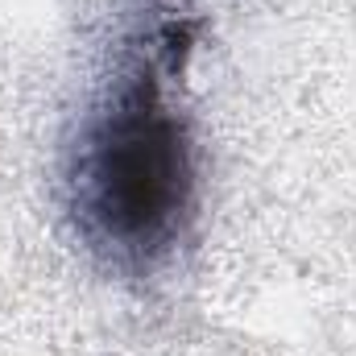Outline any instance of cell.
<instances>
[{"label": "cell", "instance_id": "1", "mask_svg": "<svg viewBox=\"0 0 356 356\" xmlns=\"http://www.w3.org/2000/svg\"><path fill=\"white\" fill-rule=\"evenodd\" d=\"M191 145L154 83H129L79 149V211L120 257H154L191 207Z\"/></svg>", "mask_w": 356, "mask_h": 356}]
</instances>
